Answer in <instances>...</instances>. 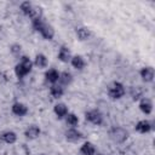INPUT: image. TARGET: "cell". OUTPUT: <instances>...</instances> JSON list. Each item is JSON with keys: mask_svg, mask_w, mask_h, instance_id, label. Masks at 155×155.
I'll return each instance as SVG.
<instances>
[{"mask_svg": "<svg viewBox=\"0 0 155 155\" xmlns=\"http://www.w3.org/2000/svg\"><path fill=\"white\" fill-rule=\"evenodd\" d=\"M33 62L28 56H22L19 58V62L16 64L15 67V74L18 79H23L24 76H27L31 69H33Z\"/></svg>", "mask_w": 155, "mask_h": 155, "instance_id": "6da1fadb", "label": "cell"}, {"mask_svg": "<svg viewBox=\"0 0 155 155\" xmlns=\"http://www.w3.org/2000/svg\"><path fill=\"white\" fill-rule=\"evenodd\" d=\"M109 137L114 143H124L128 138V132L121 126H114L109 131Z\"/></svg>", "mask_w": 155, "mask_h": 155, "instance_id": "7a4b0ae2", "label": "cell"}, {"mask_svg": "<svg viewBox=\"0 0 155 155\" xmlns=\"http://www.w3.org/2000/svg\"><path fill=\"white\" fill-rule=\"evenodd\" d=\"M125 93H126L125 86L119 81H114L108 87V96L111 99H120L125 96Z\"/></svg>", "mask_w": 155, "mask_h": 155, "instance_id": "3957f363", "label": "cell"}, {"mask_svg": "<svg viewBox=\"0 0 155 155\" xmlns=\"http://www.w3.org/2000/svg\"><path fill=\"white\" fill-rule=\"evenodd\" d=\"M85 119H86L88 122H91V124H93V125H96V126H101V125L103 124V115H102V113H101L99 110H97V109H92V110L86 111Z\"/></svg>", "mask_w": 155, "mask_h": 155, "instance_id": "277c9868", "label": "cell"}, {"mask_svg": "<svg viewBox=\"0 0 155 155\" xmlns=\"http://www.w3.org/2000/svg\"><path fill=\"white\" fill-rule=\"evenodd\" d=\"M153 122L149 121V120H139L136 126H134V130L138 132V133H142V134H145V133H149L150 131H153Z\"/></svg>", "mask_w": 155, "mask_h": 155, "instance_id": "5b68a950", "label": "cell"}, {"mask_svg": "<svg viewBox=\"0 0 155 155\" xmlns=\"http://www.w3.org/2000/svg\"><path fill=\"white\" fill-rule=\"evenodd\" d=\"M65 139L68 140V142H70V143H78L81 138H82V133L79 131V130H76L75 127H70V128H68L67 131H65Z\"/></svg>", "mask_w": 155, "mask_h": 155, "instance_id": "8992f818", "label": "cell"}, {"mask_svg": "<svg viewBox=\"0 0 155 155\" xmlns=\"http://www.w3.org/2000/svg\"><path fill=\"white\" fill-rule=\"evenodd\" d=\"M11 110H12V113H13L16 116H19V117L25 116V115L28 114V111H29L28 107H27L24 103H22V102H16V103H13L12 107H11Z\"/></svg>", "mask_w": 155, "mask_h": 155, "instance_id": "52a82bcc", "label": "cell"}, {"mask_svg": "<svg viewBox=\"0 0 155 155\" xmlns=\"http://www.w3.org/2000/svg\"><path fill=\"white\" fill-rule=\"evenodd\" d=\"M139 75L142 78V80L144 82H153L154 81V76H155V71L153 67H143L139 71Z\"/></svg>", "mask_w": 155, "mask_h": 155, "instance_id": "ba28073f", "label": "cell"}, {"mask_svg": "<svg viewBox=\"0 0 155 155\" xmlns=\"http://www.w3.org/2000/svg\"><path fill=\"white\" fill-rule=\"evenodd\" d=\"M39 33L41 34V36L45 39V40H52L53 36H54V29L51 24H48L47 22H45L42 24V27L40 28Z\"/></svg>", "mask_w": 155, "mask_h": 155, "instance_id": "9c48e42d", "label": "cell"}, {"mask_svg": "<svg viewBox=\"0 0 155 155\" xmlns=\"http://www.w3.org/2000/svg\"><path fill=\"white\" fill-rule=\"evenodd\" d=\"M17 142V134L13 131H5L0 133V143L5 144H13Z\"/></svg>", "mask_w": 155, "mask_h": 155, "instance_id": "30bf717a", "label": "cell"}, {"mask_svg": "<svg viewBox=\"0 0 155 155\" xmlns=\"http://www.w3.org/2000/svg\"><path fill=\"white\" fill-rule=\"evenodd\" d=\"M139 109L143 114L145 115H150L153 113V102L149 99V98H145L143 97L139 102Z\"/></svg>", "mask_w": 155, "mask_h": 155, "instance_id": "8fae6325", "label": "cell"}, {"mask_svg": "<svg viewBox=\"0 0 155 155\" xmlns=\"http://www.w3.org/2000/svg\"><path fill=\"white\" fill-rule=\"evenodd\" d=\"M57 57H58V59L61 61V62H63V63H68V62H70V59H71V52H70V50L67 47V46H61L59 47V50H58V54H57Z\"/></svg>", "mask_w": 155, "mask_h": 155, "instance_id": "7c38bea8", "label": "cell"}, {"mask_svg": "<svg viewBox=\"0 0 155 155\" xmlns=\"http://www.w3.org/2000/svg\"><path fill=\"white\" fill-rule=\"evenodd\" d=\"M58 79H59V71L54 68H50L46 73H45V80L47 82H50L51 85H54L58 82Z\"/></svg>", "mask_w": 155, "mask_h": 155, "instance_id": "4fadbf2b", "label": "cell"}, {"mask_svg": "<svg viewBox=\"0 0 155 155\" xmlns=\"http://www.w3.org/2000/svg\"><path fill=\"white\" fill-rule=\"evenodd\" d=\"M53 113L56 114V116L58 119H63V117L67 116V114L69 113V110H68V107H67L65 103H57L53 107Z\"/></svg>", "mask_w": 155, "mask_h": 155, "instance_id": "5bb4252c", "label": "cell"}, {"mask_svg": "<svg viewBox=\"0 0 155 155\" xmlns=\"http://www.w3.org/2000/svg\"><path fill=\"white\" fill-rule=\"evenodd\" d=\"M40 128H39V126H36V125H30V126H28L27 127V130L24 131V136H25V138H28V139H36L39 136H40Z\"/></svg>", "mask_w": 155, "mask_h": 155, "instance_id": "9a60e30c", "label": "cell"}, {"mask_svg": "<svg viewBox=\"0 0 155 155\" xmlns=\"http://www.w3.org/2000/svg\"><path fill=\"white\" fill-rule=\"evenodd\" d=\"M33 64H34L35 67L40 68V69H45V68L47 67V64H48L47 57H46L44 53H38V54L35 56V58H34Z\"/></svg>", "mask_w": 155, "mask_h": 155, "instance_id": "2e32d148", "label": "cell"}, {"mask_svg": "<svg viewBox=\"0 0 155 155\" xmlns=\"http://www.w3.org/2000/svg\"><path fill=\"white\" fill-rule=\"evenodd\" d=\"M80 154L81 155H94L96 154V147L91 142H85L80 147Z\"/></svg>", "mask_w": 155, "mask_h": 155, "instance_id": "e0dca14e", "label": "cell"}, {"mask_svg": "<svg viewBox=\"0 0 155 155\" xmlns=\"http://www.w3.org/2000/svg\"><path fill=\"white\" fill-rule=\"evenodd\" d=\"M70 63H71L73 68H75V69H78V70H82V69L85 68V65H86L85 59H84L81 56H79V54L73 56L71 59H70Z\"/></svg>", "mask_w": 155, "mask_h": 155, "instance_id": "ac0fdd59", "label": "cell"}, {"mask_svg": "<svg viewBox=\"0 0 155 155\" xmlns=\"http://www.w3.org/2000/svg\"><path fill=\"white\" fill-rule=\"evenodd\" d=\"M73 81V75L69 71H63L59 73V79H58V85H61L62 87L70 85Z\"/></svg>", "mask_w": 155, "mask_h": 155, "instance_id": "d6986e66", "label": "cell"}, {"mask_svg": "<svg viewBox=\"0 0 155 155\" xmlns=\"http://www.w3.org/2000/svg\"><path fill=\"white\" fill-rule=\"evenodd\" d=\"M76 36L80 41H85L87 39H90L91 36V30L87 27H79L76 29Z\"/></svg>", "mask_w": 155, "mask_h": 155, "instance_id": "ffe728a7", "label": "cell"}, {"mask_svg": "<svg viewBox=\"0 0 155 155\" xmlns=\"http://www.w3.org/2000/svg\"><path fill=\"white\" fill-rule=\"evenodd\" d=\"M50 93H51V96H52L53 98L58 99V98H61V97L64 94V87H62V86L58 85V84L51 85V87H50Z\"/></svg>", "mask_w": 155, "mask_h": 155, "instance_id": "44dd1931", "label": "cell"}, {"mask_svg": "<svg viewBox=\"0 0 155 155\" xmlns=\"http://www.w3.org/2000/svg\"><path fill=\"white\" fill-rule=\"evenodd\" d=\"M65 122L70 126V127H76L78 124H79V117L76 114L74 113H68L67 116H65Z\"/></svg>", "mask_w": 155, "mask_h": 155, "instance_id": "7402d4cb", "label": "cell"}, {"mask_svg": "<svg viewBox=\"0 0 155 155\" xmlns=\"http://www.w3.org/2000/svg\"><path fill=\"white\" fill-rule=\"evenodd\" d=\"M33 7H34V5H33L30 1H23V2H21V5H19V10H21L22 13L25 15V16H29V15H30Z\"/></svg>", "mask_w": 155, "mask_h": 155, "instance_id": "603a6c76", "label": "cell"}, {"mask_svg": "<svg viewBox=\"0 0 155 155\" xmlns=\"http://www.w3.org/2000/svg\"><path fill=\"white\" fill-rule=\"evenodd\" d=\"M28 17H29L31 21H33V19H36V18H41V17H42V8L34 5V7H33V10H31V12H30V15H29Z\"/></svg>", "mask_w": 155, "mask_h": 155, "instance_id": "cb8c5ba5", "label": "cell"}, {"mask_svg": "<svg viewBox=\"0 0 155 155\" xmlns=\"http://www.w3.org/2000/svg\"><path fill=\"white\" fill-rule=\"evenodd\" d=\"M21 50H22V47H21L19 44H12V45L10 46V51H11V53H12L13 56H19Z\"/></svg>", "mask_w": 155, "mask_h": 155, "instance_id": "d4e9b609", "label": "cell"}, {"mask_svg": "<svg viewBox=\"0 0 155 155\" xmlns=\"http://www.w3.org/2000/svg\"><path fill=\"white\" fill-rule=\"evenodd\" d=\"M94 155H105V154H94Z\"/></svg>", "mask_w": 155, "mask_h": 155, "instance_id": "484cf974", "label": "cell"}, {"mask_svg": "<svg viewBox=\"0 0 155 155\" xmlns=\"http://www.w3.org/2000/svg\"><path fill=\"white\" fill-rule=\"evenodd\" d=\"M41 155H44V154H41Z\"/></svg>", "mask_w": 155, "mask_h": 155, "instance_id": "4316f807", "label": "cell"}]
</instances>
